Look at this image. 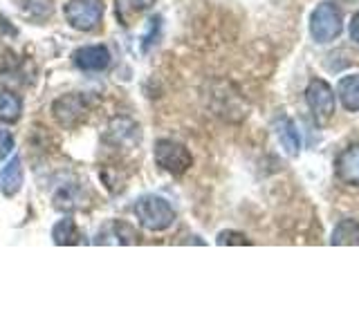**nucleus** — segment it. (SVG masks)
Returning <instances> with one entry per match:
<instances>
[{
    "label": "nucleus",
    "instance_id": "obj_1",
    "mask_svg": "<svg viewBox=\"0 0 359 336\" xmlns=\"http://www.w3.org/2000/svg\"><path fill=\"white\" fill-rule=\"evenodd\" d=\"M344 31V16L339 7L330 0H321L310 14V36L319 45H328L337 41Z\"/></svg>",
    "mask_w": 359,
    "mask_h": 336
},
{
    "label": "nucleus",
    "instance_id": "obj_2",
    "mask_svg": "<svg viewBox=\"0 0 359 336\" xmlns=\"http://www.w3.org/2000/svg\"><path fill=\"white\" fill-rule=\"evenodd\" d=\"M135 216L149 231H164L175 222V211L160 195H142L135 202Z\"/></svg>",
    "mask_w": 359,
    "mask_h": 336
},
{
    "label": "nucleus",
    "instance_id": "obj_3",
    "mask_svg": "<svg viewBox=\"0 0 359 336\" xmlns=\"http://www.w3.org/2000/svg\"><path fill=\"white\" fill-rule=\"evenodd\" d=\"M306 104L310 108V115L317 126H325L334 117L337 99L332 88L323 81V78H310V83L306 88Z\"/></svg>",
    "mask_w": 359,
    "mask_h": 336
},
{
    "label": "nucleus",
    "instance_id": "obj_4",
    "mask_svg": "<svg viewBox=\"0 0 359 336\" xmlns=\"http://www.w3.org/2000/svg\"><path fill=\"white\" fill-rule=\"evenodd\" d=\"M155 162L160 168H164L166 173L171 175H184L191 164H194V157H191L189 148L184 144H177L173 139H160L155 144Z\"/></svg>",
    "mask_w": 359,
    "mask_h": 336
},
{
    "label": "nucleus",
    "instance_id": "obj_5",
    "mask_svg": "<svg viewBox=\"0 0 359 336\" xmlns=\"http://www.w3.org/2000/svg\"><path fill=\"white\" fill-rule=\"evenodd\" d=\"M104 16L101 0H70L65 5V20L79 31H93Z\"/></svg>",
    "mask_w": 359,
    "mask_h": 336
},
{
    "label": "nucleus",
    "instance_id": "obj_6",
    "mask_svg": "<svg viewBox=\"0 0 359 336\" xmlns=\"http://www.w3.org/2000/svg\"><path fill=\"white\" fill-rule=\"evenodd\" d=\"M86 110H88V106L81 94H65L56 101L52 108L54 117L59 119V123L65 128H72L76 123H81L86 117Z\"/></svg>",
    "mask_w": 359,
    "mask_h": 336
},
{
    "label": "nucleus",
    "instance_id": "obj_7",
    "mask_svg": "<svg viewBox=\"0 0 359 336\" xmlns=\"http://www.w3.org/2000/svg\"><path fill=\"white\" fill-rule=\"evenodd\" d=\"M334 175L346 186H359V144H351L334 160Z\"/></svg>",
    "mask_w": 359,
    "mask_h": 336
},
{
    "label": "nucleus",
    "instance_id": "obj_8",
    "mask_svg": "<svg viewBox=\"0 0 359 336\" xmlns=\"http://www.w3.org/2000/svg\"><path fill=\"white\" fill-rule=\"evenodd\" d=\"M74 63L83 72H101L110 65V52L104 45H88L74 52Z\"/></svg>",
    "mask_w": 359,
    "mask_h": 336
},
{
    "label": "nucleus",
    "instance_id": "obj_9",
    "mask_svg": "<svg viewBox=\"0 0 359 336\" xmlns=\"http://www.w3.org/2000/svg\"><path fill=\"white\" fill-rule=\"evenodd\" d=\"M97 244H133L137 242V231H135L128 222L121 220H110L108 224L99 229L97 233Z\"/></svg>",
    "mask_w": 359,
    "mask_h": 336
},
{
    "label": "nucleus",
    "instance_id": "obj_10",
    "mask_svg": "<svg viewBox=\"0 0 359 336\" xmlns=\"http://www.w3.org/2000/svg\"><path fill=\"white\" fill-rule=\"evenodd\" d=\"M22 179H25V173H22V162L20 157H11V162L0 171V193L11 197L16 195L20 186H22Z\"/></svg>",
    "mask_w": 359,
    "mask_h": 336
},
{
    "label": "nucleus",
    "instance_id": "obj_11",
    "mask_svg": "<svg viewBox=\"0 0 359 336\" xmlns=\"http://www.w3.org/2000/svg\"><path fill=\"white\" fill-rule=\"evenodd\" d=\"M274 128H276L278 141L285 148V153L299 155V150H301V134H299V130L294 126V121L287 119V117H280V119H276Z\"/></svg>",
    "mask_w": 359,
    "mask_h": 336
},
{
    "label": "nucleus",
    "instance_id": "obj_12",
    "mask_svg": "<svg viewBox=\"0 0 359 336\" xmlns=\"http://www.w3.org/2000/svg\"><path fill=\"white\" fill-rule=\"evenodd\" d=\"M337 97L348 112H359V74H348L337 83Z\"/></svg>",
    "mask_w": 359,
    "mask_h": 336
},
{
    "label": "nucleus",
    "instance_id": "obj_13",
    "mask_svg": "<svg viewBox=\"0 0 359 336\" xmlns=\"http://www.w3.org/2000/svg\"><path fill=\"white\" fill-rule=\"evenodd\" d=\"M330 244H334V246H339V244L341 246H359V222L353 218L341 220L332 229Z\"/></svg>",
    "mask_w": 359,
    "mask_h": 336
},
{
    "label": "nucleus",
    "instance_id": "obj_14",
    "mask_svg": "<svg viewBox=\"0 0 359 336\" xmlns=\"http://www.w3.org/2000/svg\"><path fill=\"white\" fill-rule=\"evenodd\" d=\"M52 238L56 244H76L79 242V229H76L74 220L65 218V220L56 222L54 229H52Z\"/></svg>",
    "mask_w": 359,
    "mask_h": 336
},
{
    "label": "nucleus",
    "instance_id": "obj_15",
    "mask_svg": "<svg viewBox=\"0 0 359 336\" xmlns=\"http://www.w3.org/2000/svg\"><path fill=\"white\" fill-rule=\"evenodd\" d=\"M22 112V101L11 92H0V121H18Z\"/></svg>",
    "mask_w": 359,
    "mask_h": 336
},
{
    "label": "nucleus",
    "instance_id": "obj_16",
    "mask_svg": "<svg viewBox=\"0 0 359 336\" xmlns=\"http://www.w3.org/2000/svg\"><path fill=\"white\" fill-rule=\"evenodd\" d=\"M25 11L32 18H45L50 16L52 3L50 0H25Z\"/></svg>",
    "mask_w": 359,
    "mask_h": 336
},
{
    "label": "nucleus",
    "instance_id": "obj_17",
    "mask_svg": "<svg viewBox=\"0 0 359 336\" xmlns=\"http://www.w3.org/2000/svg\"><path fill=\"white\" fill-rule=\"evenodd\" d=\"M11 148H14V137H11L9 130L0 128V162H3L5 157L11 153Z\"/></svg>",
    "mask_w": 359,
    "mask_h": 336
},
{
    "label": "nucleus",
    "instance_id": "obj_18",
    "mask_svg": "<svg viewBox=\"0 0 359 336\" xmlns=\"http://www.w3.org/2000/svg\"><path fill=\"white\" fill-rule=\"evenodd\" d=\"M218 244H250V240L245 238L243 233H236V231H222Z\"/></svg>",
    "mask_w": 359,
    "mask_h": 336
},
{
    "label": "nucleus",
    "instance_id": "obj_19",
    "mask_svg": "<svg viewBox=\"0 0 359 336\" xmlns=\"http://www.w3.org/2000/svg\"><path fill=\"white\" fill-rule=\"evenodd\" d=\"M121 3H128L130 14H140V11L149 9L155 3V0H121Z\"/></svg>",
    "mask_w": 359,
    "mask_h": 336
},
{
    "label": "nucleus",
    "instance_id": "obj_20",
    "mask_svg": "<svg viewBox=\"0 0 359 336\" xmlns=\"http://www.w3.org/2000/svg\"><path fill=\"white\" fill-rule=\"evenodd\" d=\"M151 22V25H149V34H146V36H144V50H149V45L153 43V36H157V29H160V18H151L149 20Z\"/></svg>",
    "mask_w": 359,
    "mask_h": 336
},
{
    "label": "nucleus",
    "instance_id": "obj_21",
    "mask_svg": "<svg viewBox=\"0 0 359 336\" xmlns=\"http://www.w3.org/2000/svg\"><path fill=\"white\" fill-rule=\"evenodd\" d=\"M348 31H351V38L359 45V11L353 16V20H351V27H348Z\"/></svg>",
    "mask_w": 359,
    "mask_h": 336
}]
</instances>
